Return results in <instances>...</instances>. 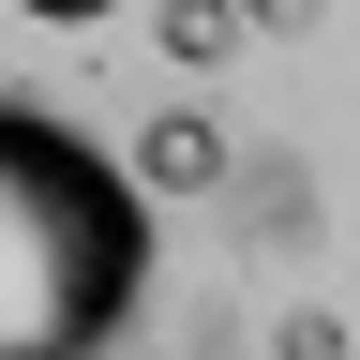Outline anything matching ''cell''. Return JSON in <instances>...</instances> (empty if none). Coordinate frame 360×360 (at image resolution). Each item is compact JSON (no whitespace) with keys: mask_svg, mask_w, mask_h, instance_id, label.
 Returning <instances> with one entry per match:
<instances>
[{"mask_svg":"<svg viewBox=\"0 0 360 360\" xmlns=\"http://www.w3.org/2000/svg\"><path fill=\"white\" fill-rule=\"evenodd\" d=\"M120 180H135V195H210V180H225V120H195V105H180V120H150Z\"/></svg>","mask_w":360,"mask_h":360,"instance_id":"cell-2","label":"cell"},{"mask_svg":"<svg viewBox=\"0 0 360 360\" xmlns=\"http://www.w3.org/2000/svg\"><path fill=\"white\" fill-rule=\"evenodd\" d=\"M270 360H345V330H330V315H285V330H270Z\"/></svg>","mask_w":360,"mask_h":360,"instance_id":"cell-4","label":"cell"},{"mask_svg":"<svg viewBox=\"0 0 360 360\" xmlns=\"http://www.w3.org/2000/svg\"><path fill=\"white\" fill-rule=\"evenodd\" d=\"M150 285V195L75 120L0 105V360H105Z\"/></svg>","mask_w":360,"mask_h":360,"instance_id":"cell-1","label":"cell"},{"mask_svg":"<svg viewBox=\"0 0 360 360\" xmlns=\"http://www.w3.org/2000/svg\"><path fill=\"white\" fill-rule=\"evenodd\" d=\"M240 30H255L240 0H165V30H150V45H165V60H225Z\"/></svg>","mask_w":360,"mask_h":360,"instance_id":"cell-3","label":"cell"},{"mask_svg":"<svg viewBox=\"0 0 360 360\" xmlns=\"http://www.w3.org/2000/svg\"><path fill=\"white\" fill-rule=\"evenodd\" d=\"M15 15H45V30H105L120 0H15Z\"/></svg>","mask_w":360,"mask_h":360,"instance_id":"cell-5","label":"cell"}]
</instances>
